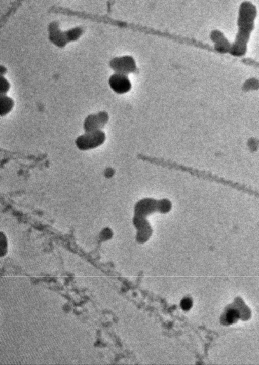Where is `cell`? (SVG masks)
<instances>
[{"instance_id": "277c9868", "label": "cell", "mask_w": 259, "mask_h": 365, "mask_svg": "<svg viewBox=\"0 0 259 365\" xmlns=\"http://www.w3.org/2000/svg\"><path fill=\"white\" fill-rule=\"evenodd\" d=\"M112 69L116 73L127 75L136 70V63L131 57H123L113 59L110 64Z\"/></svg>"}, {"instance_id": "8992f818", "label": "cell", "mask_w": 259, "mask_h": 365, "mask_svg": "<svg viewBox=\"0 0 259 365\" xmlns=\"http://www.w3.org/2000/svg\"><path fill=\"white\" fill-rule=\"evenodd\" d=\"M10 83L8 80L5 79L3 76L1 77V87H0V92L1 95H7L9 90H10Z\"/></svg>"}, {"instance_id": "6da1fadb", "label": "cell", "mask_w": 259, "mask_h": 365, "mask_svg": "<svg viewBox=\"0 0 259 365\" xmlns=\"http://www.w3.org/2000/svg\"><path fill=\"white\" fill-rule=\"evenodd\" d=\"M106 141V134L101 130L85 132L75 141L77 147L81 151H88L100 146Z\"/></svg>"}, {"instance_id": "7a4b0ae2", "label": "cell", "mask_w": 259, "mask_h": 365, "mask_svg": "<svg viewBox=\"0 0 259 365\" xmlns=\"http://www.w3.org/2000/svg\"><path fill=\"white\" fill-rule=\"evenodd\" d=\"M108 120V115L106 111H101L95 114L89 115L84 122V130L85 132L101 130V129L107 124Z\"/></svg>"}, {"instance_id": "5b68a950", "label": "cell", "mask_w": 259, "mask_h": 365, "mask_svg": "<svg viewBox=\"0 0 259 365\" xmlns=\"http://www.w3.org/2000/svg\"><path fill=\"white\" fill-rule=\"evenodd\" d=\"M15 102L13 99L7 95H1L0 99V116H6L14 108Z\"/></svg>"}, {"instance_id": "3957f363", "label": "cell", "mask_w": 259, "mask_h": 365, "mask_svg": "<svg viewBox=\"0 0 259 365\" xmlns=\"http://www.w3.org/2000/svg\"><path fill=\"white\" fill-rule=\"evenodd\" d=\"M110 88L117 94L127 93L132 89V83L128 78L127 75L119 74H113L108 79Z\"/></svg>"}]
</instances>
